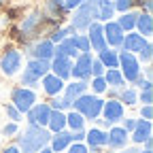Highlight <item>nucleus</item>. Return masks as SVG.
<instances>
[{
	"instance_id": "10",
	"label": "nucleus",
	"mask_w": 153,
	"mask_h": 153,
	"mask_svg": "<svg viewBox=\"0 0 153 153\" xmlns=\"http://www.w3.org/2000/svg\"><path fill=\"white\" fill-rule=\"evenodd\" d=\"M91 60H94V55L91 51H85V53H79L72 60V68H70V76H74V79H79V81H89L91 79Z\"/></svg>"
},
{
	"instance_id": "27",
	"label": "nucleus",
	"mask_w": 153,
	"mask_h": 153,
	"mask_svg": "<svg viewBox=\"0 0 153 153\" xmlns=\"http://www.w3.org/2000/svg\"><path fill=\"white\" fill-rule=\"evenodd\" d=\"M98 60L104 64V68H119V51L104 47L102 51H98Z\"/></svg>"
},
{
	"instance_id": "35",
	"label": "nucleus",
	"mask_w": 153,
	"mask_h": 153,
	"mask_svg": "<svg viewBox=\"0 0 153 153\" xmlns=\"http://www.w3.org/2000/svg\"><path fill=\"white\" fill-rule=\"evenodd\" d=\"M66 36H68V30H66V28H60V26H55V28L49 32V41L57 45V43H62Z\"/></svg>"
},
{
	"instance_id": "47",
	"label": "nucleus",
	"mask_w": 153,
	"mask_h": 153,
	"mask_svg": "<svg viewBox=\"0 0 153 153\" xmlns=\"http://www.w3.org/2000/svg\"><path fill=\"white\" fill-rule=\"evenodd\" d=\"M81 2H83V0H64V7H66V9H68V13H70V11H74L76 7H79Z\"/></svg>"
},
{
	"instance_id": "34",
	"label": "nucleus",
	"mask_w": 153,
	"mask_h": 153,
	"mask_svg": "<svg viewBox=\"0 0 153 153\" xmlns=\"http://www.w3.org/2000/svg\"><path fill=\"white\" fill-rule=\"evenodd\" d=\"M89 81H91V91L98 94V96L108 89V85H106V81H104V74H102V76H91Z\"/></svg>"
},
{
	"instance_id": "21",
	"label": "nucleus",
	"mask_w": 153,
	"mask_h": 153,
	"mask_svg": "<svg viewBox=\"0 0 153 153\" xmlns=\"http://www.w3.org/2000/svg\"><path fill=\"white\" fill-rule=\"evenodd\" d=\"M70 143H72V132H68V130H60V132L51 134L49 147L53 149V153H62V151H66V147H68Z\"/></svg>"
},
{
	"instance_id": "17",
	"label": "nucleus",
	"mask_w": 153,
	"mask_h": 153,
	"mask_svg": "<svg viewBox=\"0 0 153 153\" xmlns=\"http://www.w3.org/2000/svg\"><path fill=\"white\" fill-rule=\"evenodd\" d=\"M70 68H72V60H70V57H66L62 53H53V57H51V72L55 76H60L62 81L70 79Z\"/></svg>"
},
{
	"instance_id": "49",
	"label": "nucleus",
	"mask_w": 153,
	"mask_h": 153,
	"mask_svg": "<svg viewBox=\"0 0 153 153\" xmlns=\"http://www.w3.org/2000/svg\"><path fill=\"white\" fill-rule=\"evenodd\" d=\"M36 153H53V149H51L49 145H45V147H41V149H38Z\"/></svg>"
},
{
	"instance_id": "52",
	"label": "nucleus",
	"mask_w": 153,
	"mask_h": 153,
	"mask_svg": "<svg viewBox=\"0 0 153 153\" xmlns=\"http://www.w3.org/2000/svg\"><path fill=\"white\" fill-rule=\"evenodd\" d=\"M0 7H2V0H0Z\"/></svg>"
},
{
	"instance_id": "53",
	"label": "nucleus",
	"mask_w": 153,
	"mask_h": 153,
	"mask_svg": "<svg viewBox=\"0 0 153 153\" xmlns=\"http://www.w3.org/2000/svg\"><path fill=\"white\" fill-rule=\"evenodd\" d=\"M113 2H115V0H113Z\"/></svg>"
},
{
	"instance_id": "25",
	"label": "nucleus",
	"mask_w": 153,
	"mask_h": 153,
	"mask_svg": "<svg viewBox=\"0 0 153 153\" xmlns=\"http://www.w3.org/2000/svg\"><path fill=\"white\" fill-rule=\"evenodd\" d=\"M47 128H49V132H51V134L60 132V130H66V115H64V111H55V108H51V113H49V121H47Z\"/></svg>"
},
{
	"instance_id": "1",
	"label": "nucleus",
	"mask_w": 153,
	"mask_h": 153,
	"mask_svg": "<svg viewBox=\"0 0 153 153\" xmlns=\"http://www.w3.org/2000/svg\"><path fill=\"white\" fill-rule=\"evenodd\" d=\"M53 28L55 26L47 22V17L43 15V11L41 9H34V11H30L22 19V24L13 30V36L19 38L22 43H32V41H36V38H41V32L43 30H49L51 32Z\"/></svg>"
},
{
	"instance_id": "22",
	"label": "nucleus",
	"mask_w": 153,
	"mask_h": 153,
	"mask_svg": "<svg viewBox=\"0 0 153 153\" xmlns=\"http://www.w3.org/2000/svg\"><path fill=\"white\" fill-rule=\"evenodd\" d=\"M43 91L47 94V96H57V94H62V89H64V81L60 79V76H55L51 70L43 76Z\"/></svg>"
},
{
	"instance_id": "37",
	"label": "nucleus",
	"mask_w": 153,
	"mask_h": 153,
	"mask_svg": "<svg viewBox=\"0 0 153 153\" xmlns=\"http://www.w3.org/2000/svg\"><path fill=\"white\" fill-rule=\"evenodd\" d=\"M151 57H153V45L147 41V45L138 51V62H140V64H143V62L149 64V62H151Z\"/></svg>"
},
{
	"instance_id": "50",
	"label": "nucleus",
	"mask_w": 153,
	"mask_h": 153,
	"mask_svg": "<svg viewBox=\"0 0 153 153\" xmlns=\"http://www.w3.org/2000/svg\"><path fill=\"white\" fill-rule=\"evenodd\" d=\"M145 74H147V76H145V79H151V74H153V70H151V66H149V68H145Z\"/></svg>"
},
{
	"instance_id": "7",
	"label": "nucleus",
	"mask_w": 153,
	"mask_h": 153,
	"mask_svg": "<svg viewBox=\"0 0 153 153\" xmlns=\"http://www.w3.org/2000/svg\"><path fill=\"white\" fill-rule=\"evenodd\" d=\"M0 70L4 76H15L22 70V51H17L15 47H7L0 55Z\"/></svg>"
},
{
	"instance_id": "6",
	"label": "nucleus",
	"mask_w": 153,
	"mask_h": 153,
	"mask_svg": "<svg viewBox=\"0 0 153 153\" xmlns=\"http://www.w3.org/2000/svg\"><path fill=\"white\" fill-rule=\"evenodd\" d=\"M34 102H36V94H34V89H30V87H13L11 89V104L19 111V113H28L32 106H34Z\"/></svg>"
},
{
	"instance_id": "43",
	"label": "nucleus",
	"mask_w": 153,
	"mask_h": 153,
	"mask_svg": "<svg viewBox=\"0 0 153 153\" xmlns=\"http://www.w3.org/2000/svg\"><path fill=\"white\" fill-rule=\"evenodd\" d=\"M17 132H19V128H17V121H11V123H7V126L2 128V134H4V136H15Z\"/></svg>"
},
{
	"instance_id": "39",
	"label": "nucleus",
	"mask_w": 153,
	"mask_h": 153,
	"mask_svg": "<svg viewBox=\"0 0 153 153\" xmlns=\"http://www.w3.org/2000/svg\"><path fill=\"white\" fill-rule=\"evenodd\" d=\"M4 111H7V115H9V119H11V121H22V117H24V115L19 113L11 102H7V104H4Z\"/></svg>"
},
{
	"instance_id": "24",
	"label": "nucleus",
	"mask_w": 153,
	"mask_h": 153,
	"mask_svg": "<svg viewBox=\"0 0 153 153\" xmlns=\"http://www.w3.org/2000/svg\"><path fill=\"white\" fill-rule=\"evenodd\" d=\"M115 17V4L113 0H96V22H108Z\"/></svg>"
},
{
	"instance_id": "48",
	"label": "nucleus",
	"mask_w": 153,
	"mask_h": 153,
	"mask_svg": "<svg viewBox=\"0 0 153 153\" xmlns=\"http://www.w3.org/2000/svg\"><path fill=\"white\" fill-rule=\"evenodd\" d=\"M2 153H19V147H17V145H9Z\"/></svg>"
},
{
	"instance_id": "4",
	"label": "nucleus",
	"mask_w": 153,
	"mask_h": 153,
	"mask_svg": "<svg viewBox=\"0 0 153 153\" xmlns=\"http://www.w3.org/2000/svg\"><path fill=\"white\" fill-rule=\"evenodd\" d=\"M102 104H104V100L100 98L98 94H81L79 98H76L74 102H72V108L76 111V113H81L85 119H98L100 117V113H102Z\"/></svg>"
},
{
	"instance_id": "12",
	"label": "nucleus",
	"mask_w": 153,
	"mask_h": 153,
	"mask_svg": "<svg viewBox=\"0 0 153 153\" xmlns=\"http://www.w3.org/2000/svg\"><path fill=\"white\" fill-rule=\"evenodd\" d=\"M128 140H130V132H126L121 126H113L106 132V147L113 151H119V149L128 147Z\"/></svg>"
},
{
	"instance_id": "15",
	"label": "nucleus",
	"mask_w": 153,
	"mask_h": 153,
	"mask_svg": "<svg viewBox=\"0 0 153 153\" xmlns=\"http://www.w3.org/2000/svg\"><path fill=\"white\" fill-rule=\"evenodd\" d=\"M104 28V41H106V47H121V41H123V30L119 28L117 22H113V19H108V22L102 24Z\"/></svg>"
},
{
	"instance_id": "36",
	"label": "nucleus",
	"mask_w": 153,
	"mask_h": 153,
	"mask_svg": "<svg viewBox=\"0 0 153 153\" xmlns=\"http://www.w3.org/2000/svg\"><path fill=\"white\" fill-rule=\"evenodd\" d=\"M115 13H126L136 7V0H115Z\"/></svg>"
},
{
	"instance_id": "19",
	"label": "nucleus",
	"mask_w": 153,
	"mask_h": 153,
	"mask_svg": "<svg viewBox=\"0 0 153 153\" xmlns=\"http://www.w3.org/2000/svg\"><path fill=\"white\" fill-rule=\"evenodd\" d=\"M151 134H153L151 119H138V121H136V126H134V130H132L130 140H132L134 145H143L147 138H151Z\"/></svg>"
},
{
	"instance_id": "28",
	"label": "nucleus",
	"mask_w": 153,
	"mask_h": 153,
	"mask_svg": "<svg viewBox=\"0 0 153 153\" xmlns=\"http://www.w3.org/2000/svg\"><path fill=\"white\" fill-rule=\"evenodd\" d=\"M134 28L138 30V34H143L145 38H149L153 34V17H151V13H138L136 26H134Z\"/></svg>"
},
{
	"instance_id": "13",
	"label": "nucleus",
	"mask_w": 153,
	"mask_h": 153,
	"mask_svg": "<svg viewBox=\"0 0 153 153\" xmlns=\"http://www.w3.org/2000/svg\"><path fill=\"white\" fill-rule=\"evenodd\" d=\"M123 113H126V106H123L117 98H108V100H104L100 115H104V119H106L108 123H117V121L123 119Z\"/></svg>"
},
{
	"instance_id": "41",
	"label": "nucleus",
	"mask_w": 153,
	"mask_h": 153,
	"mask_svg": "<svg viewBox=\"0 0 153 153\" xmlns=\"http://www.w3.org/2000/svg\"><path fill=\"white\" fill-rule=\"evenodd\" d=\"M138 102H143V104H151V102H153V94H151V89H140V94H138Z\"/></svg>"
},
{
	"instance_id": "32",
	"label": "nucleus",
	"mask_w": 153,
	"mask_h": 153,
	"mask_svg": "<svg viewBox=\"0 0 153 153\" xmlns=\"http://www.w3.org/2000/svg\"><path fill=\"white\" fill-rule=\"evenodd\" d=\"M49 106L51 108H55V111H68V108H72V102H68L64 96H51V100H49Z\"/></svg>"
},
{
	"instance_id": "14",
	"label": "nucleus",
	"mask_w": 153,
	"mask_h": 153,
	"mask_svg": "<svg viewBox=\"0 0 153 153\" xmlns=\"http://www.w3.org/2000/svg\"><path fill=\"white\" fill-rule=\"evenodd\" d=\"M87 41H89V49L91 51H102L106 47V41H104V28L100 22H91L89 28H87Z\"/></svg>"
},
{
	"instance_id": "29",
	"label": "nucleus",
	"mask_w": 153,
	"mask_h": 153,
	"mask_svg": "<svg viewBox=\"0 0 153 153\" xmlns=\"http://www.w3.org/2000/svg\"><path fill=\"white\" fill-rule=\"evenodd\" d=\"M136 17H138V11H126L121 13V17H117V24L123 32H132L136 26Z\"/></svg>"
},
{
	"instance_id": "46",
	"label": "nucleus",
	"mask_w": 153,
	"mask_h": 153,
	"mask_svg": "<svg viewBox=\"0 0 153 153\" xmlns=\"http://www.w3.org/2000/svg\"><path fill=\"white\" fill-rule=\"evenodd\" d=\"M136 121H138V119L128 117V119H123V126H121V128H123L126 132H132V130H134V126H136Z\"/></svg>"
},
{
	"instance_id": "33",
	"label": "nucleus",
	"mask_w": 153,
	"mask_h": 153,
	"mask_svg": "<svg viewBox=\"0 0 153 153\" xmlns=\"http://www.w3.org/2000/svg\"><path fill=\"white\" fill-rule=\"evenodd\" d=\"M72 41H74V47H76V51H79V53L91 51V49H89V41H87V34H74Z\"/></svg>"
},
{
	"instance_id": "3",
	"label": "nucleus",
	"mask_w": 153,
	"mask_h": 153,
	"mask_svg": "<svg viewBox=\"0 0 153 153\" xmlns=\"http://www.w3.org/2000/svg\"><path fill=\"white\" fill-rule=\"evenodd\" d=\"M51 70V60H38V57H30L26 68H24V74H22V85L24 87H38V81Z\"/></svg>"
},
{
	"instance_id": "16",
	"label": "nucleus",
	"mask_w": 153,
	"mask_h": 153,
	"mask_svg": "<svg viewBox=\"0 0 153 153\" xmlns=\"http://www.w3.org/2000/svg\"><path fill=\"white\" fill-rule=\"evenodd\" d=\"M49 113H51L49 102H34V106L26 113V115H28L26 121H28V123H36V126H47Z\"/></svg>"
},
{
	"instance_id": "20",
	"label": "nucleus",
	"mask_w": 153,
	"mask_h": 153,
	"mask_svg": "<svg viewBox=\"0 0 153 153\" xmlns=\"http://www.w3.org/2000/svg\"><path fill=\"white\" fill-rule=\"evenodd\" d=\"M85 140H87V149H91V153H100L106 147V132H102L100 128H91L89 132H85Z\"/></svg>"
},
{
	"instance_id": "51",
	"label": "nucleus",
	"mask_w": 153,
	"mask_h": 153,
	"mask_svg": "<svg viewBox=\"0 0 153 153\" xmlns=\"http://www.w3.org/2000/svg\"><path fill=\"white\" fill-rule=\"evenodd\" d=\"M138 153H153V149H140Z\"/></svg>"
},
{
	"instance_id": "18",
	"label": "nucleus",
	"mask_w": 153,
	"mask_h": 153,
	"mask_svg": "<svg viewBox=\"0 0 153 153\" xmlns=\"http://www.w3.org/2000/svg\"><path fill=\"white\" fill-rule=\"evenodd\" d=\"M149 38H145L138 32H126L123 34V41H121V51H130V53H138L145 45H147Z\"/></svg>"
},
{
	"instance_id": "8",
	"label": "nucleus",
	"mask_w": 153,
	"mask_h": 153,
	"mask_svg": "<svg viewBox=\"0 0 153 153\" xmlns=\"http://www.w3.org/2000/svg\"><path fill=\"white\" fill-rule=\"evenodd\" d=\"M119 70L123 74V79L126 81H134V79H138L140 76V62H138V57L136 53H130V51H121L119 53Z\"/></svg>"
},
{
	"instance_id": "2",
	"label": "nucleus",
	"mask_w": 153,
	"mask_h": 153,
	"mask_svg": "<svg viewBox=\"0 0 153 153\" xmlns=\"http://www.w3.org/2000/svg\"><path fill=\"white\" fill-rule=\"evenodd\" d=\"M51 140V132L45 130V126H36V123H28V128L15 136V145L19 147V153H36L41 147L49 145Z\"/></svg>"
},
{
	"instance_id": "23",
	"label": "nucleus",
	"mask_w": 153,
	"mask_h": 153,
	"mask_svg": "<svg viewBox=\"0 0 153 153\" xmlns=\"http://www.w3.org/2000/svg\"><path fill=\"white\" fill-rule=\"evenodd\" d=\"M87 87H89V83H87V81H79V79H74V81H72V83H68V85L64 83L62 94H64V98H66L68 102H74L81 94H85V91H87Z\"/></svg>"
},
{
	"instance_id": "30",
	"label": "nucleus",
	"mask_w": 153,
	"mask_h": 153,
	"mask_svg": "<svg viewBox=\"0 0 153 153\" xmlns=\"http://www.w3.org/2000/svg\"><path fill=\"white\" fill-rule=\"evenodd\" d=\"M66 128H70V132H76V130H85V117L81 113H76L74 108L66 115Z\"/></svg>"
},
{
	"instance_id": "5",
	"label": "nucleus",
	"mask_w": 153,
	"mask_h": 153,
	"mask_svg": "<svg viewBox=\"0 0 153 153\" xmlns=\"http://www.w3.org/2000/svg\"><path fill=\"white\" fill-rule=\"evenodd\" d=\"M91 22H96V0H83L74 9V15L70 17V26L79 32V30H87Z\"/></svg>"
},
{
	"instance_id": "31",
	"label": "nucleus",
	"mask_w": 153,
	"mask_h": 153,
	"mask_svg": "<svg viewBox=\"0 0 153 153\" xmlns=\"http://www.w3.org/2000/svg\"><path fill=\"white\" fill-rule=\"evenodd\" d=\"M117 100L123 106H134L138 102V94H136V89H132V87H121L119 94H117Z\"/></svg>"
},
{
	"instance_id": "11",
	"label": "nucleus",
	"mask_w": 153,
	"mask_h": 153,
	"mask_svg": "<svg viewBox=\"0 0 153 153\" xmlns=\"http://www.w3.org/2000/svg\"><path fill=\"white\" fill-rule=\"evenodd\" d=\"M41 11L47 17V22L53 26H60V22H64L66 15H68V9L64 7V0H45Z\"/></svg>"
},
{
	"instance_id": "42",
	"label": "nucleus",
	"mask_w": 153,
	"mask_h": 153,
	"mask_svg": "<svg viewBox=\"0 0 153 153\" xmlns=\"http://www.w3.org/2000/svg\"><path fill=\"white\" fill-rule=\"evenodd\" d=\"M132 83H134V85H138V89H153L151 79H143V76H138V79H134Z\"/></svg>"
},
{
	"instance_id": "44",
	"label": "nucleus",
	"mask_w": 153,
	"mask_h": 153,
	"mask_svg": "<svg viewBox=\"0 0 153 153\" xmlns=\"http://www.w3.org/2000/svg\"><path fill=\"white\" fill-rule=\"evenodd\" d=\"M140 117H143V119H153V108H151V104H143V106H140Z\"/></svg>"
},
{
	"instance_id": "9",
	"label": "nucleus",
	"mask_w": 153,
	"mask_h": 153,
	"mask_svg": "<svg viewBox=\"0 0 153 153\" xmlns=\"http://www.w3.org/2000/svg\"><path fill=\"white\" fill-rule=\"evenodd\" d=\"M28 57H38V60H51L55 53V43H51L49 38H36L32 43H26V51Z\"/></svg>"
},
{
	"instance_id": "45",
	"label": "nucleus",
	"mask_w": 153,
	"mask_h": 153,
	"mask_svg": "<svg viewBox=\"0 0 153 153\" xmlns=\"http://www.w3.org/2000/svg\"><path fill=\"white\" fill-rule=\"evenodd\" d=\"M136 7L145 9V13H151L153 11V0H136Z\"/></svg>"
},
{
	"instance_id": "26",
	"label": "nucleus",
	"mask_w": 153,
	"mask_h": 153,
	"mask_svg": "<svg viewBox=\"0 0 153 153\" xmlns=\"http://www.w3.org/2000/svg\"><path fill=\"white\" fill-rule=\"evenodd\" d=\"M104 81H106V85L113 87V89L126 87V79H123V74H121L119 68H106V70H104Z\"/></svg>"
},
{
	"instance_id": "38",
	"label": "nucleus",
	"mask_w": 153,
	"mask_h": 153,
	"mask_svg": "<svg viewBox=\"0 0 153 153\" xmlns=\"http://www.w3.org/2000/svg\"><path fill=\"white\" fill-rule=\"evenodd\" d=\"M104 64L98 60V57H94V60H91V68H89V72H91V76H102L104 74Z\"/></svg>"
},
{
	"instance_id": "40",
	"label": "nucleus",
	"mask_w": 153,
	"mask_h": 153,
	"mask_svg": "<svg viewBox=\"0 0 153 153\" xmlns=\"http://www.w3.org/2000/svg\"><path fill=\"white\" fill-rule=\"evenodd\" d=\"M66 153H89V149L85 143H70L66 147Z\"/></svg>"
}]
</instances>
